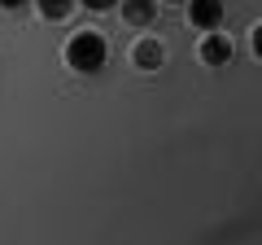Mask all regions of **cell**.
<instances>
[{
    "instance_id": "1",
    "label": "cell",
    "mask_w": 262,
    "mask_h": 245,
    "mask_svg": "<svg viewBox=\"0 0 262 245\" xmlns=\"http://www.w3.org/2000/svg\"><path fill=\"white\" fill-rule=\"evenodd\" d=\"M105 57H110V48H105L101 31H79V35L66 44V62H70V70H79V75H96V70L105 66Z\"/></svg>"
},
{
    "instance_id": "2",
    "label": "cell",
    "mask_w": 262,
    "mask_h": 245,
    "mask_svg": "<svg viewBox=\"0 0 262 245\" xmlns=\"http://www.w3.org/2000/svg\"><path fill=\"white\" fill-rule=\"evenodd\" d=\"M188 18L201 31H219L223 27V0H188Z\"/></svg>"
},
{
    "instance_id": "3",
    "label": "cell",
    "mask_w": 262,
    "mask_h": 245,
    "mask_svg": "<svg viewBox=\"0 0 262 245\" xmlns=\"http://www.w3.org/2000/svg\"><path fill=\"white\" fill-rule=\"evenodd\" d=\"M122 18L131 27H149L158 18V0H122Z\"/></svg>"
},
{
    "instance_id": "4",
    "label": "cell",
    "mask_w": 262,
    "mask_h": 245,
    "mask_svg": "<svg viewBox=\"0 0 262 245\" xmlns=\"http://www.w3.org/2000/svg\"><path fill=\"white\" fill-rule=\"evenodd\" d=\"M131 57H136V66H140V70H162V62H166V53H162L158 39H140Z\"/></svg>"
},
{
    "instance_id": "5",
    "label": "cell",
    "mask_w": 262,
    "mask_h": 245,
    "mask_svg": "<svg viewBox=\"0 0 262 245\" xmlns=\"http://www.w3.org/2000/svg\"><path fill=\"white\" fill-rule=\"evenodd\" d=\"M201 62H206V66H227V62H232V44H227L223 35H210L206 44H201Z\"/></svg>"
},
{
    "instance_id": "6",
    "label": "cell",
    "mask_w": 262,
    "mask_h": 245,
    "mask_svg": "<svg viewBox=\"0 0 262 245\" xmlns=\"http://www.w3.org/2000/svg\"><path fill=\"white\" fill-rule=\"evenodd\" d=\"M75 5H79V0H35V9L44 13V18H53V22H61Z\"/></svg>"
},
{
    "instance_id": "7",
    "label": "cell",
    "mask_w": 262,
    "mask_h": 245,
    "mask_svg": "<svg viewBox=\"0 0 262 245\" xmlns=\"http://www.w3.org/2000/svg\"><path fill=\"white\" fill-rule=\"evenodd\" d=\"M31 0H0V9H9V13H18V9H27Z\"/></svg>"
},
{
    "instance_id": "8",
    "label": "cell",
    "mask_w": 262,
    "mask_h": 245,
    "mask_svg": "<svg viewBox=\"0 0 262 245\" xmlns=\"http://www.w3.org/2000/svg\"><path fill=\"white\" fill-rule=\"evenodd\" d=\"M83 5H88V9H96V13H101V9H110L114 0H83Z\"/></svg>"
},
{
    "instance_id": "9",
    "label": "cell",
    "mask_w": 262,
    "mask_h": 245,
    "mask_svg": "<svg viewBox=\"0 0 262 245\" xmlns=\"http://www.w3.org/2000/svg\"><path fill=\"white\" fill-rule=\"evenodd\" d=\"M253 53H258V57H262V27H258V31H253Z\"/></svg>"
},
{
    "instance_id": "10",
    "label": "cell",
    "mask_w": 262,
    "mask_h": 245,
    "mask_svg": "<svg viewBox=\"0 0 262 245\" xmlns=\"http://www.w3.org/2000/svg\"><path fill=\"white\" fill-rule=\"evenodd\" d=\"M170 5H184V0H170Z\"/></svg>"
}]
</instances>
